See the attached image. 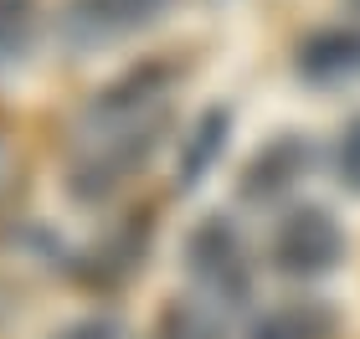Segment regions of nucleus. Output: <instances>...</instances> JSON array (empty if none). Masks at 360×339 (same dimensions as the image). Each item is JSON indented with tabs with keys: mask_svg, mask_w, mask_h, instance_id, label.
Instances as JSON below:
<instances>
[{
	"mask_svg": "<svg viewBox=\"0 0 360 339\" xmlns=\"http://www.w3.org/2000/svg\"><path fill=\"white\" fill-rule=\"evenodd\" d=\"M299 77L309 83H360V21L355 26H330V31H314L304 46H299Z\"/></svg>",
	"mask_w": 360,
	"mask_h": 339,
	"instance_id": "423d86ee",
	"label": "nucleus"
},
{
	"mask_svg": "<svg viewBox=\"0 0 360 339\" xmlns=\"http://www.w3.org/2000/svg\"><path fill=\"white\" fill-rule=\"evenodd\" d=\"M170 83H175L170 67H144L93 93L83 124H77V144L68 154L72 201L83 206L108 201L160 154V144L170 134Z\"/></svg>",
	"mask_w": 360,
	"mask_h": 339,
	"instance_id": "f257e3e1",
	"label": "nucleus"
},
{
	"mask_svg": "<svg viewBox=\"0 0 360 339\" xmlns=\"http://www.w3.org/2000/svg\"><path fill=\"white\" fill-rule=\"evenodd\" d=\"M268 257L283 278H324L345 262V226L324 206H293L273 226Z\"/></svg>",
	"mask_w": 360,
	"mask_h": 339,
	"instance_id": "7ed1b4c3",
	"label": "nucleus"
},
{
	"mask_svg": "<svg viewBox=\"0 0 360 339\" xmlns=\"http://www.w3.org/2000/svg\"><path fill=\"white\" fill-rule=\"evenodd\" d=\"M226 128H232V113H226V108H206L201 119L191 124V134L180 139V185H195L221 159Z\"/></svg>",
	"mask_w": 360,
	"mask_h": 339,
	"instance_id": "6e6552de",
	"label": "nucleus"
},
{
	"mask_svg": "<svg viewBox=\"0 0 360 339\" xmlns=\"http://www.w3.org/2000/svg\"><path fill=\"white\" fill-rule=\"evenodd\" d=\"M186 272L211 309H248L252 303V252L226 216H206L186 237Z\"/></svg>",
	"mask_w": 360,
	"mask_h": 339,
	"instance_id": "f03ea898",
	"label": "nucleus"
},
{
	"mask_svg": "<svg viewBox=\"0 0 360 339\" xmlns=\"http://www.w3.org/2000/svg\"><path fill=\"white\" fill-rule=\"evenodd\" d=\"M340 319L319 298H283L248 324V339H335Z\"/></svg>",
	"mask_w": 360,
	"mask_h": 339,
	"instance_id": "0eeeda50",
	"label": "nucleus"
},
{
	"mask_svg": "<svg viewBox=\"0 0 360 339\" xmlns=\"http://www.w3.org/2000/svg\"><path fill=\"white\" fill-rule=\"evenodd\" d=\"M335 170H340V185L360 196V119H350L340 128V154H335Z\"/></svg>",
	"mask_w": 360,
	"mask_h": 339,
	"instance_id": "9b49d317",
	"label": "nucleus"
},
{
	"mask_svg": "<svg viewBox=\"0 0 360 339\" xmlns=\"http://www.w3.org/2000/svg\"><path fill=\"white\" fill-rule=\"evenodd\" d=\"M144 339H211V329H206V319L195 309H180V303H175V309H165L155 319V329Z\"/></svg>",
	"mask_w": 360,
	"mask_h": 339,
	"instance_id": "9d476101",
	"label": "nucleus"
},
{
	"mask_svg": "<svg viewBox=\"0 0 360 339\" xmlns=\"http://www.w3.org/2000/svg\"><path fill=\"white\" fill-rule=\"evenodd\" d=\"M52 339H124V329L113 314H88V319H72L68 329H57Z\"/></svg>",
	"mask_w": 360,
	"mask_h": 339,
	"instance_id": "f8f14e48",
	"label": "nucleus"
},
{
	"mask_svg": "<svg viewBox=\"0 0 360 339\" xmlns=\"http://www.w3.org/2000/svg\"><path fill=\"white\" fill-rule=\"evenodd\" d=\"M309 170H314V144H309V134H273L263 149L248 159V170H242V201L273 206V201H283L288 190H299V180Z\"/></svg>",
	"mask_w": 360,
	"mask_h": 339,
	"instance_id": "39448f33",
	"label": "nucleus"
},
{
	"mask_svg": "<svg viewBox=\"0 0 360 339\" xmlns=\"http://www.w3.org/2000/svg\"><path fill=\"white\" fill-rule=\"evenodd\" d=\"M37 26H41V6L37 0H0V72L21 67L37 46Z\"/></svg>",
	"mask_w": 360,
	"mask_h": 339,
	"instance_id": "1a4fd4ad",
	"label": "nucleus"
},
{
	"mask_svg": "<svg viewBox=\"0 0 360 339\" xmlns=\"http://www.w3.org/2000/svg\"><path fill=\"white\" fill-rule=\"evenodd\" d=\"M175 0H62L57 36L68 52H103L150 31Z\"/></svg>",
	"mask_w": 360,
	"mask_h": 339,
	"instance_id": "20e7f679",
	"label": "nucleus"
}]
</instances>
